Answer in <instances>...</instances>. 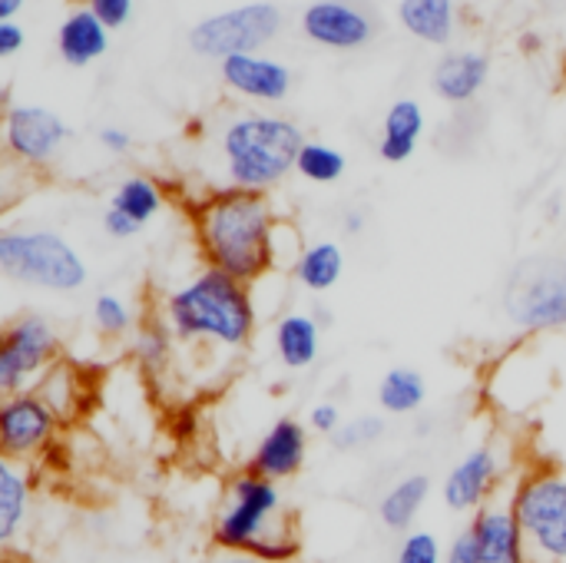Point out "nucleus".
<instances>
[{
  "label": "nucleus",
  "instance_id": "obj_1",
  "mask_svg": "<svg viewBox=\"0 0 566 563\" xmlns=\"http://www.w3.org/2000/svg\"><path fill=\"white\" fill-rule=\"evenodd\" d=\"M192 236L206 269H216L242 285L269 275L275 259L279 212L265 192L222 186L192 202Z\"/></svg>",
  "mask_w": 566,
  "mask_h": 563
},
{
  "label": "nucleus",
  "instance_id": "obj_2",
  "mask_svg": "<svg viewBox=\"0 0 566 563\" xmlns=\"http://www.w3.org/2000/svg\"><path fill=\"white\" fill-rule=\"evenodd\" d=\"M163 319L179 345H216L226 352H242L259 325L252 285L206 265L163 299Z\"/></svg>",
  "mask_w": 566,
  "mask_h": 563
},
{
  "label": "nucleus",
  "instance_id": "obj_3",
  "mask_svg": "<svg viewBox=\"0 0 566 563\" xmlns=\"http://www.w3.org/2000/svg\"><path fill=\"white\" fill-rule=\"evenodd\" d=\"M305 133L295 119L269 110L232 113L219 129V156L226 183L245 192H272L298 163Z\"/></svg>",
  "mask_w": 566,
  "mask_h": 563
},
{
  "label": "nucleus",
  "instance_id": "obj_4",
  "mask_svg": "<svg viewBox=\"0 0 566 563\" xmlns=\"http://www.w3.org/2000/svg\"><path fill=\"white\" fill-rule=\"evenodd\" d=\"M0 272L13 285L53 295H73L90 282L83 252L63 232L46 226L0 229Z\"/></svg>",
  "mask_w": 566,
  "mask_h": 563
},
{
  "label": "nucleus",
  "instance_id": "obj_5",
  "mask_svg": "<svg viewBox=\"0 0 566 563\" xmlns=\"http://www.w3.org/2000/svg\"><path fill=\"white\" fill-rule=\"evenodd\" d=\"M295 531V518L285 508L282 488L269 478L242 471L229 481L216 521H212V544L216 551L229 554H252L275 534Z\"/></svg>",
  "mask_w": 566,
  "mask_h": 563
},
{
  "label": "nucleus",
  "instance_id": "obj_6",
  "mask_svg": "<svg viewBox=\"0 0 566 563\" xmlns=\"http://www.w3.org/2000/svg\"><path fill=\"white\" fill-rule=\"evenodd\" d=\"M507 504L521 524L527 563H566V471L547 461L527 468Z\"/></svg>",
  "mask_w": 566,
  "mask_h": 563
},
{
  "label": "nucleus",
  "instance_id": "obj_7",
  "mask_svg": "<svg viewBox=\"0 0 566 563\" xmlns=\"http://www.w3.org/2000/svg\"><path fill=\"white\" fill-rule=\"evenodd\" d=\"M504 315L517 332L566 329V252L524 256L504 282Z\"/></svg>",
  "mask_w": 566,
  "mask_h": 563
},
{
  "label": "nucleus",
  "instance_id": "obj_8",
  "mask_svg": "<svg viewBox=\"0 0 566 563\" xmlns=\"http://www.w3.org/2000/svg\"><path fill=\"white\" fill-rule=\"evenodd\" d=\"M285 27V13L272 0L239 3L219 13H209L189 27V50L202 60H229L239 53H265L269 43L279 40Z\"/></svg>",
  "mask_w": 566,
  "mask_h": 563
},
{
  "label": "nucleus",
  "instance_id": "obj_9",
  "mask_svg": "<svg viewBox=\"0 0 566 563\" xmlns=\"http://www.w3.org/2000/svg\"><path fill=\"white\" fill-rule=\"evenodd\" d=\"M60 335L56 325L40 312H23L3 325L0 335V395H20L56 365Z\"/></svg>",
  "mask_w": 566,
  "mask_h": 563
},
{
  "label": "nucleus",
  "instance_id": "obj_10",
  "mask_svg": "<svg viewBox=\"0 0 566 563\" xmlns=\"http://www.w3.org/2000/svg\"><path fill=\"white\" fill-rule=\"evenodd\" d=\"M444 563H527V548L511 504H488L451 538Z\"/></svg>",
  "mask_w": 566,
  "mask_h": 563
},
{
  "label": "nucleus",
  "instance_id": "obj_11",
  "mask_svg": "<svg viewBox=\"0 0 566 563\" xmlns=\"http://www.w3.org/2000/svg\"><path fill=\"white\" fill-rule=\"evenodd\" d=\"M70 139L66 119L40 103H10L3 113V149L27 169L50 166Z\"/></svg>",
  "mask_w": 566,
  "mask_h": 563
},
{
  "label": "nucleus",
  "instance_id": "obj_12",
  "mask_svg": "<svg viewBox=\"0 0 566 563\" xmlns=\"http://www.w3.org/2000/svg\"><path fill=\"white\" fill-rule=\"evenodd\" d=\"M63 418L30 388L0 402V458L30 465L60 435Z\"/></svg>",
  "mask_w": 566,
  "mask_h": 563
},
{
  "label": "nucleus",
  "instance_id": "obj_13",
  "mask_svg": "<svg viewBox=\"0 0 566 563\" xmlns=\"http://www.w3.org/2000/svg\"><path fill=\"white\" fill-rule=\"evenodd\" d=\"M298 27L305 40L335 53L365 50L378 33L375 10L365 7L361 0H312L302 10Z\"/></svg>",
  "mask_w": 566,
  "mask_h": 563
},
{
  "label": "nucleus",
  "instance_id": "obj_14",
  "mask_svg": "<svg viewBox=\"0 0 566 563\" xmlns=\"http://www.w3.org/2000/svg\"><path fill=\"white\" fill-rule=\"evenodd\" d=\"M504 481V461L494 445H474L464 451L441 481V501L451 514H478L494 504V494Z\"/></svg>",
  "mask_w": 566,
  "mask_h": 563
},
{
  "label": "nucleus",
  "instance_id": "obj_15",
  "mask_svg": "<svg viewBox=\"0 0 566 563\" xmlns=\"http://www.w3.org/2000/svg\"><path fill=\"white\" fill-rule=\"evenodd\" d=\"M219 76L226 83V90H232L235 96L249 100V103H262V106H275L292 93L295 73L285 60L272 56V53H239L219 63Z\"/></svg>",
  "mask_w": 566,
  "mask_h": 563
},
{
  "label": "nucleus",
  "instance_id": "obj_16",
  "mask_svg": "<svg viewBox=\"0 0 566 563\" xmlns=\"http://www.w3.org/2000/svg\"><path fill=\"white\" fill-rule=\"evenodd\" d=\"M308 425L292 418V415H282L275 418L265 435L259 438V445L252 448V458H249V471L259 475V478H269L275 484L282 481H292L302 475L305 461H308Z\"/></svg>",
  "mask_w": 566,
  "mask_h": 563
},
{
  "label": "nucleus",
  "instance_id": "obj_17",
  "mask_svg": "<svg viewBox=\"0 0 566 563\" xmlns=\"http://www.w3.org/2000/svg\"><path fill=\"white\" fill-rule=\"evenodd\" d=\"M491 80V60L481 50H444L431 70V90L451 106L474 103Z\"/></svg>",
  "mask_w": 566,
  "mask_h": 563
},
{
  "label": "nucleus",
  "instance_id": "obj_18",
  "mask_svg": "<svg viewBox=\"0 0 566 563\" xmlns=\"http://www.w3.org/2000/svg\"><path fill=\"white\" fill-rule=\"evenodd\" d=\"M109 33L113 30L90 7H73L56 27V53L66 66L83 70L109 53Z\"/></svg>",
  "mask_w": 566,
  "mask_h": 563
},
{
  "label": "nucleus",
  "instance_id": "obj_19",
  "mask_svg": "<svg viewBox=\"0 0 566 563\" xmlns=\"http://www.w3.org/2000/svg\"><path fill=\"white\" fill-rule=\"evenodd\" d=\"M275 358L289 372H308L322 358V322L312 312H285L272 329Z\"/></svg>",
  "mask_w": 566,
  "mask_h": 563
},
{
  "label": "nucleus",
  "instance_id": "obj_20",
  "mask_svg": "<svg viewBox=\"0 0 566 563\" xmlns=\"http://www.w3.org/2000/svg\"><path fill=\"white\" fill-rule=\"evenodd\" d=\"M428 129L424 106L411 96H401L388 106L381 119V139H378V156L391 166L408 163L418 153V143Z\"/></svg>",
  "mask_w": 566,
  "mask_h": 563
},
{
  "label": "nucleus",
  "instance_id": "obj_21",
  "mask_svg": "<svg viewBox=\"0 0 566 563\" xmlns=\"http://www.w3.org/2000/svg\"><path fill=\"white\" fill-rule=\"evenodd\" d=\"M434 494V481L424 471H411L401 475L381 498H378V521L381 528H388L391 534H408L415 531V521L421 518V511L428 508Z\"/></svg>",
  "mask_w": 566,
  "mask_h": 563
},
{
  "label": "nucleus",
  "instance_id": "obj_22",
  "mask_svg": "<svg viewBox=\"0 0 566 563\" xmlns=\"http://www.w3.org/2000/svg\"><path fill=\"white\" fill-rule=\"evenodd\" d=\"M33 511V471L30 465L0 458V544L10 551L23 534Z\"/></svg>",
  "mask_w": 566,
  "mask_h": 563
},
{
  "label": "nucleus",
  "instance_id": "obj_23",
  "mask_svg": "<svg viewBox=\"0 0 566 563\" xmlns=\"http://www.w3.org/2000/svg\"><path fill=\"white\" fill-rule=\"evenodd\" d=\"M398 23L421 43L448 46L458 30V0H401Z\"/></svg>",
  "mask_w": 566,
  "mask_h": 563
},
{
  "label": "nucleus",
  "instance_id": "obj_24",
  "mask_svg": "<svg viewBox=\"0 0 566 563\" xmlns=\"http://www.w3.org/2000/svg\"><path fill=\"white\" fill-rule=\"evenodd\" d=\"M342 275H345V249L335 239H318L305 246L292 262V279L312 295L332 292L342 282Z\"/></svg>",
  "mask_w": 566,
  "mask_h": 563
},
{
  "label": "nucleus",
  "instance_id": "obj_25",
  "mask_svg": "<svg viewBox=\"0 0 566 563\" xmlns=\"http://www.w3.org/2000/svg\"><path fill=\"white\" fill-rule=\"evenodd\" d=\"M378 408L385 415H395V418H408V415H418L428 402V382L418 368H408V365H398V368H388L378 382Z\"/></svg>",
  "mask_w": 566,
  "mask_h": 563
},
{
  "label": "nucleus",
  "instance_id": "obj_26",
  "mask_svg": "<svg viewBox=\"0 0 566 563\" xmlns=\"http://www.w3.org/2000/svg\"><path fill=\"white\" fill-rule=\"evenodd\" d=\"M109 206H113V209H119L123 216H129L133 222L146 226V222H153V219L163 212V206H166V192H163V186H159L153 176L129 173V176H123V179L113 186V192H109Z\"/></svg>",
  "mask_w": 566,
  "mask_h": 563
},
{
  "label": "nucleus",
  "instance_id": "obj_27",
  "mask_svg": "<svg viewBox=\"0 0 566 563\" xmlns=\"http://www.w3.org/2000/svg\"><path fill=\"white\" fill-rule=\"evenodd\" d=\"M172 355H176V335L166 325V319L139 322V329L133 332V358H136L139 372L149 378H159L169 372Z\"/></svg>",
  "mask_w": 566,
  "mask_h": 563
},
{
  "label": "nucleus",
  "instance_id": "obj_28",
  "mask_svg": "<svg viewBox=\"0 0 566 563\" xmlns=\"http://www.w3.org/2000/svg\"><path fill=\"white\" fill-rule=\"evenodd\" d=\"M348 169V159L338 146L332 143H322V139H305L302 153H298V163H295V173L305 179V183H315V186H332L345 176Z\"/></svg>",
  "mask_w": 566,
  "mask_h": 563
},
{
  "label": "nucleus",
  "instance_id": "obj_29",
  "mask_svg": "<svg viewBox=\"0 0 566 563\" xmlns=\"http://www.w3.org/2000/svg\"><path fill=\"white\" fill-rule=\"evenodd\" d=\"M90 322L96 329L99 338L106 342H119L126 335H133L139 329L136 315H133V305L119 295V292H99L90 305Z\"/></svg>",
  "mask_w": 566,
  "mask_h": 563
},
{
  "label": "nucleus",
  "instance_id": "obj_30",
  "mask_svg": "<svg viewBox=\"0 0 566 563\" xmlns=\"http://www.w3.org/2000/svg\"><path fill=\"white\" fill-rule=\"evenodd\" d=\"M63 421L76 411V405H80V375L73 372V368H66V365H53L40 382H36V388H33Z\"/></svg>",
  "mask_w": 566,
  "mask_h": 563
},
{
  "label": "nucleus",
  "instance_id": "obj_31",
  "mask_svg": "<svg viewBox=\"0 0 566 563\" xmlns=\"http://www.w3.org/2000/svg\"><path fill=\"white\" fill-rule=\"evenodd\" d=\"M385 435H388V425L381 415H355L342 425V431L328 445L342 455H358V451L375 448Z\"/></svg>",
  "mask_w": 566,
  "mask_h": 563
},
{
  "label": "nucleus",
  "instance_id": "obj_32",
  "mask_svg": "<svg viewBox=\"0 0 566 563\" xmlns=\"http://www.w3.org/2000/svg\"><path fill=\"white\" fill-rule=\"evenodd\" d=\"M448 561V548L438 541V534L431 531H408L401 534L398 541V551H395V563H444Z\"/></svg>",
  "mask_w": 566,
  "mask_h": 563
},
{
  "label": "nucleus",
  "instance_id": "obj_33",
  "mask_svg": "<svg viewBox=\"0 0 566 563\" xmlns=\"http://www.w3.org/2000/svg\"><path fill=\"white\" fill-rule=\"evenodd\" d=\"M308 431L312 435H322V438H335L338 431H342V425H345V415H342V408L335 405V402H315L312 408H308Z\"/></svg>",
  "mask_w": 566,
  "mask_h": 563
},
{
  "label": "nucleus",
  "instance_id": "obj_34",
  "mask_svg": "<svg viewBox=\"0 0 566 563\" xmlns=\"http://www.w3.org/2000/svg\"><path fill=\"white\" fill-rule=\"evenodd\" d=\"M83 7H90L109 30H119L129 23L133 10H136V0H86Z\"/></svg>",
  "mask_w": 566,
  "mask_h": 563
},
{
  "label": "nucleus",
  "instance_id": "obj_35",
  "mask_svg": "<svg viewBox=\"0 0 566 563\" xmlns=\"http://www.w3.org/2000/svg\"><path fill=\"white\" fill-rule=\"evenodd\" d=\"M99 226H103V232L113 239V242H126V239H136L139 236V222H133L129 216H123L119 209H113V206H106V212H103V219H99Z\"/></svg>",
  "mask_w": 566,
  "mask_h": 563
},
{
  "label": "nucleus",
  "instance_id": "obj_36",
  "mask_svg": "<svg viewBox=\"0 0 566 563\" xmlns=\"http://www.w3.org/2000/svg\"><path fill=\"white\" fill-rule=\"evenodd\" d=\"M27 43V30L17 20H3L0 23V60H10L23 50Z\"/></svg>",
  "mask_w": 566,
  "mask_h": 563
},
{
  "label": "nucleus",
  "instance_id": "obj_37",
  "mask_svg": "<svg viewBox=\"0 0 566 563\" xmlns=\"http://www.w3.org/2000/svg\"><path fill=\"white\" fill-rule=\"evenodd\" d=\"M96 139H99V146H103L106 153H113V156H123V153H129V146H133V136H129L123 126H103V129L96 133Z\"/></svg>",
  "mask_w": 566,
  "mask_h": 563
},
{
  "label": "nucleus",
  "instance_id": "obj_38",
  "mask_svg": "<svg viewBox=\"0 0 566 563\" xmlns=\"http://www.w3.org/2000/svg\"><path fill=\"white\" fill-rule=\"evenodd\" d=\"M365 226H368V219H365V212H348L345 216V222H342V229H345V236H361L365 232Z\"/></svg>",
  "mask_w": 566,
  "mask_h": 563
},
{
  "label": "nucleus",
  "instance_id": "obj_39",
  "mask_svg": "<svg viewBox=\"0 0 566 563\" xmlns=\"http://www.w3.org/2000/svg\"><path fill=\"white\" fill-rule=\"evenodd\" d=\"M206 563H265V561H259V557H252V554H229V551H216V554H212Z\"/></svg>",
  "mask_w": 566,
  "mask_h": 563
},
{
  "label": "nucleus",
  "instance_id": "obj_40",
  "mask_svg": "<svg viewBox=\"0 0 566 563\" xmlns=\"http://www.w3.org/2000/svg\"><path fill=\"white\" fill-rule=\"evenodd\" d=\"M23 3H27V0H0V23H3V20H13V17L23 10Z\"/></svg>",
  "mask_w": 566,
  "mask_h": 563
},
{
  "label": "nucleus",
  "instance_id": "obj_41",
  "mask_svg": "<svg viewBox=\"0 0 566 563\" xmlns=\"http://www.w3.org/2000/svg\"><path fill=\"white\" fill-rule=\"evenodd\" d=\"M564 66H566V63H564Z\"/></svg>",
  "mask_w": 566,
  "mask_h": 563
}]
</instances>
